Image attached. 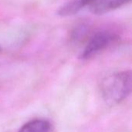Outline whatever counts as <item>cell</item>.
<instances>
[{"label":"cell","mask_w":132,"mask_h":132,"mask_svg":"<svg viewBox=\"0 0 132 132\" xmlns=\"http://www.w3.org/2000/svg\"><path fill=\"white\" fill-rule=\"evenodd\" d=\"M131 72L123 71L104 78L101 82V91L106 103L113 106L127 98L131 92Z\"/></svg>","instance_id":"cell-1"},{"label":"cell","mask_w":132,"mask_h":132,"mask_svg":"<svg viewBox=\"0 0 132 132\" xmlns=\"http://www.w3.org/2000/svg\"><path fill=\"white\" fill-rule=\"evenodd\" d=\"M116 36L108 31H100L96 33L89 40L87 44L81 53L80 58L83 60H87L101 51L106 49L114 40Z\"/></svg>","instance_id":"cell-2"},{"label":"cell","mask_w":132,"mask_h":132,"mask_svg":"<svg viewBox=\"0 0 132 132\" xmlns=\"http://www.w3.org/2000/svg\"><path fill=\"white\" fill-rule=\"evenodd\" d=\"M131 0H94L90 5L91 12L96 15H101L111 10H114L127 3Z\"/></svg>","instance_id":"cell-3"},{"label":"cell","mask_w":132,"mask_h":132,"mask_svg":"<svg viewBox=\"0 0 132 132\" xmlns=\"http://www.w3.org/2000/svg\"><path fill=\"white\" fill-rule=\"evenodd\" d=\"M94 0H70L63 4L57 11L60 16H69L75 15L86 6H90Z\"/></svg>","instance_id":"cell-4"},{"label":"cell","mask_w":132,"mask_h":132,"mask_svg":"<svg viewBox=\"0 0 132 132\" xmlns=\"http://www.w3.org/2000/svg\"><path fill=\"white\" fill-rule=\"evenodd\" d=\"M50 123L45 119H34L23 124L18 132H50Z\"/></svg>","instance_id":"cell-5"},{"label":"cell","mask_w":132,"mask_h":132,"mask_svg":"<svg viewBox=\"0 0 132 132\" xmlns=\"http://www.w3.org/2000/svg\"><path fill=\"white\" fill-rule=\"evenodd\" d=\"M87 33V28L84 26H80L78 28H77L73 33V39L75 40H81L86 34Z\"/></svg>","instance_id":"cell-6"}]
</instances>
